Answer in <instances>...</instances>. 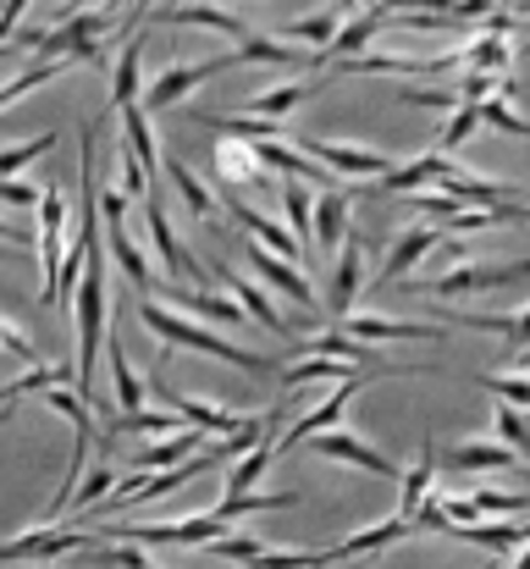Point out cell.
<instances>
[{"mask_svg":"<svg viewBox=\"0 0 530 569\" xmlns=\"http://www.w3.org/2000/svg\"><path fill=\"white\" fill-rule=\"evenodd\" d=\"M481 387L498 398V403H514V409H530V377H509V371H492L481 377Z\"/></svg>","mask_w":530,"mask_h":569,"instance_id":"obj_50","label":"cell"},{"mask_svg":"<svg viewBox=\"0 0 530 569\" xmlns=\"http://www.w3.org/2000/svg\"><path fill=\"white\" fill-rule=\"evenodd\" d=\"M122 6H133V17H139V11H144V6H150V0H122Z\"/></svg>","mask_w":530,"mask_h":569,"instance_id":"obj_58","label":"cell"},{"mask_svg":"<svg viewBox=\"0 0 530 569\" xmlns=\"http://www.w3.org/2000/svg\"><path fill=\"white\" fill-rule=\"evenodd\" d=\"M476 498V509H481V520L487 515H526L530 498H514V492H492V487H481V492H470Z\"/></svg>","mask_w":530,"mask_h":569,"instance_id":"obj_52","label":"cell"},{"mask_svg":"<svg viewBox=\"0 0 530 569\" xmlns=\"http://www.w3.org/2000/svg\"><path fill=\"white\" fill-rule=\"evenodd\" d=\"M117 189H122L128 204H144V199L156 193V178L144 172V161H139L128 144H117Z\"/></svg>","mask_w":530,"mask_h":569,"instance_id":"obj_41","label":"cell"},{"mask_svg":"<svg viewBox=\"0 0 530 569\" xmlns=\"http://www.w3.org/2000/svg\"><path fill=\"white\" fill-rule=\"evenodd\" d=\"M282 210H288V227L299 243H316V204H310V189L304 183H282Z\"/></svg>","mask_w":530,"mask_h":569,"instance_id":"obj_43","label":"cell"},{"mask_svg":"<svg viewBox=\"0 0 530 569\" xmlns=\"http://www.w3.org/2000/svg\"><path fill=\"white\" fill-rule=\"evenodd\" d=\"M204 553H221V559H232V565L249 569L260 553H266V542H260V537H249V531H232V537H216Z\"/></svg>","mask_w":530,"mask_h":569,"instance_id":"obj_47","label":"cell"},{"mask_svg":"<svg viewBox=\"0 0 530 569\" xmlns=\"http://www.w3.org/2000/svg\"><path fill=\"white\" fill-rule=\"evenodd\" d=\"M299 150L310 161H321L327 172H343L353 183H381L392 172V156L376 144H343V139H299Z\"/></svg>","mask_w":530,"mask_h":569,"instance_id":"obj_5","label":"cell"},{"mask_svg":"<svg viewBox=\"0 0 530 569\" xmlns=\"http://www.w3.org/2000/svg\"><path fill=\"white\" fill-rule=\"evenodd\" d=\"M249 266H254V271H260V277H266V282H271L277 293H288L293 305H304L310 316L321 310V299H316V288H310V282L299 277V266H293V260H282V254H271V249H260V243H249Z\"/></svg>","mask_w":530,"mask_h":569,"instance_id":"obj_18","label":"cell"},{"mask_svg":"<svg viewBox=\"0 0 530 569\" xmlns=\"http://www.w3.org/2000/svg\"><path fill=\"white\" fill-rule=\"evenodd\" d=\"M232 299L249 310V321H254V327H266V332H277V338H288V343H293V327H288V321H282V310L266 299V288H254L249 277H232Z\"/></svg>","mask_w":530,"mask_h":569,"instance_id":"obj_35","label":"cell"},{"mask_svg":"<svg viewBox=\"0 0 530 569\" xmlns=\"http://www.w3.org/2000/svg\"><path fill=\"white\" fill-rule=\"evenodd\" d=\"M227 67H243V56H238V50H227V56H210V61H182V67H167V72L144 89V100H139V106H144L150 117H156V111H172L177 100H188L199 83H210V78H216V72H227Z\"/></svg>","mask_w":530,"mask_h":569,"instance_id":"obj_6","label":"cell"},{"mask_svg":"<svg viewBox=\"0 0 530 569\" xmlns=\"http://www.w3.org/2000/svg\"><path fill=\"white\" fill-rule=\"evenodd\" d=\"M72 11H83V0H67V6H61V17H72Z\"/></svg>","mask_w":530,"mask_h":569,"instance_id":"obj_57","label":"cell"},{"mask_svg":"<svg viewBox=\"0 0 530 569\" xmlns=\"http://www.w3.org/2000/svg\"><path fill=\"white\" fill-rule=\"evenodd\" d=\"M514 6H520V0H498V11H514Z\"/></svg>","mask_w":530,"mask_h":569,"instance_id":"obj_59","label":"cell"},{"mask_svg":"<svg viewBox=\"0 0 530 569\" xmlns=\"http://www.w3.org/2000/svg\"><path fill=\"white\" fill-rule=\"evenodd\" d=\"M106 266H100V243H94V254H89V277L78 282V310H72V321H78V392L89 398L94 392V360H100V349H106Z\"/></svg>","mask_w":530,"mask_h":569,"instance_id":"obj_2","label":"cell"},{"mask_svg":"<svg viewBox=\"0 0 530 569\" xmlns=\"http://www.w3.org/2000/svg\"><path fill=\"white\" fill-rule=\"evenodd\" d=\"M167 178H172L177 199H182V210H188L193 221H216V193L193 178V167H188V161H167Z\"/></svg>","mask_w":530,"mask_h":569,"instance_id":"obj_36","label":"cell"},{"mask_svg":"<svg viewBox=\"0 0 530 569\" xmlns=\"http://www.w3.org/2000/svg\"><path fill=\"white\" fill-rule=\"evenodd\" d=\"M0 243H28V232H17L11 221H0Z\"/></svg>","mask_w":530,"mask_h":569,"instance_id":"obj_56","label":"cell"},{"mask_svg":"<svg viewBox=\"0 0 530 569\" xmlns=\"http://www.w3.org/2000/svg\"><path fill=\"white\" fill-rule=\"evenodd\" d=\"M364 232H349L343 238V254H338V271H332V293H327V316L332 321H349L353 316V299L364 288Z\"/></svg>","mask_w":530,"mask_h":569,"instance_id":"obj_14","label":"cell"},{"mask_svg":"<svg viewBox=\"0 0 530 569\" xmlns=\"http://www.w3.org/2000/svg\"><path fill=\"white\" fill-rule=\"evenodd\" d=\"M106 360H111V387H117V409H122V415H144V387H150V381L133 371V360H128L122 338H106Z\"/></svg>","mask_w":530,"mask_h":569,"instance_id":"obj_26","label":"cell"},{"mask_svg":"<svg viewBox=\"0 0 530 569\" xmlns=\"http://www.w3.org/2000/svg\"><path fill=\"white\" fill-rule=\"evenodd\" d=\"M0 355H11V360H22V366H44V360H39V349H33L11 321H0Z\"/></svg>","mask_w":530,"mask_h":569,"instance_id":"obj_54","label":"cell"},{"mask_svg":"<svg viewBox=\"0 0 530 569\" xmlns=\"http://www.w3.org/2000/svg\"><path fill=\"white\" fill-rule=\"evenodd\" d=\"M409 199H414V204H420L426 216H437V221H453V216L464 210V204H459L453 193H409Z\"/></svg>","mask_w":530,"mask_h":569,"instance_id":"obj_55","label":"cell"},{"mask_svg":"<svg viewBox=\"0 0 530 569\" xmlns=\"http://www.w3.org/2000/svg\"><path fill=\"white\" fill-rule=\"evenodd\" d=\"M509 366H530V349H526V355H520V360H509Z\"/></svg>","mask_w":530,"mask_h":569,"instance_id":"obj_60","label":"cell"},{"mask_svg":"<svg viewBox=\"0 0 530 569\" xmlns=\"http://www.w3.org/2000/svg\"><path fill=\"white\" fill-rule=\"evenodd\" d=\"M100 537L139 542V548H210L216 537H227V520L210 509V515H188L172 526H100Z\"/></svg>","mask_w":530,"mask_h":569,"instance_id":"obj_3","label":"cell"},{"mask_svg":"<svg viewBox=\"0 0 530 569\" xmlns=\"http://www.w3.org/2000/svg\"><path fill=\"white\" fill-rule=\"evenodd\" d=\"M122 144L144 161V172H150V178H161V172H167V167H161V144H156V128H150V111H144V106H128V111H122Z\"/></svg>","mask_w":530,"mask_h":569,"instance_id":"obj_31","label":"cell"},{"mask_svg":"<svg viewBox=\"0 0 530 569\" xmlns=\"http://www.w3.org/2000/svg\"><path fill=\"white\" fill-rule=\"evenodd\" d=\"M106 249H111V260L122 266V277L133 282V293H139V299H156V271H150L144 249L133 243L128 221H106Z\"/></svg>","mask_w":530,"mask_h":569,"instance_id":"obj_19","label":"cell"},{"mask_svg":"<svg viewBox=\"0 0 530 569\" xmlns=\"http://www.w3.org/2000/svg\"><path fill=\"white\" fill-rule=\"evenodd\" d=\"M144 232H150V243L161 249V260H167L172 271H182L188 282H204V260H193V254L182 249V238L172 232V216H167V199H161V189L144 199Z\"/></svg>","mask_w":530,"mask_h":569,"instance_id":"obj_13","label":"cell"},{"mask_svg":"<svg viewBox=\"0 0 530 569\" xmlns=\"http://www.w3.org/2000/svg\"><path fill=\"white\" fill-rule=\"evenodd\" d=\"M349 238V199L343 193H321L316 199V249H338Z\"/></svg>","mask_w":530,"mask_h":569,"instance_id":"obj_37","label":"cell"},{"mask_svg":"<svg viewBox=\"0 0 530 569\" xmlns=\"http://www.w3.org/2000/svg\"><path fill=\"white\" fill-rule=\"evenodd\" d=\"M117 481H122V476H117L111 465H94V470H89V481H78V498H72V509H83V515H89L94 503H106V492H117Z\"/></svg>","mask_w":530,"mask_h":569,"instance_id":"obj_45","label":"cell"},{"mask_svg":"<svg viewBox=\"0 0 530 569\" xmlns=\"http://www.w3.org/2000/svg\"><path fill=\"white\" fill-rule=\"evenodd\" d=\"M530 260H498V266H481V260H464L459 271L437 277V282H403V288H420V293H437V299H453V293H487V288H509V282H526Z\"/></svg>","mask_w":530,"mask_h":569,"instance_id":"obj_7","label":"cell"},{"mask_svg":"<svg viewBox=\"0 0 530 569\" xmlns=\"http://www.w3.org/2000/svg\"><path fill=\"white\" fill-rule=\"evenodd\" d=\"M150 22H188V28H216V33H227V39H238V44H249L260 28L249 22V17H238V11H227V6H216V0H182V6H167V11H150Z\"/></svg>","mask_w":530,"mask_h":569,"instance_id":"obj_12","label":"cell"},{"mask_svg":"<svg viewBox=\"0 0 530 569\" xmlns=\"http://www.w3.org/2000/svg\"><path fill=\"white\" fill-rule=\"evenodd\" d=\"M266 509H299V492H243V498H221V520L232 526L238 515H266Z\"/></svg>","mask_w":530,"mask_h":569,"instance_id":"obj_42","label":"cell"},{"mask_svg":"<svg viewBox=\"0 0 530 569\" xmlns=\"http://www.w3.org/2000/svg\"><path fill=\"white\" fill-rule=\"evenodd\" d=\"M492 426H498V442H509L514 453H530V420L514 409V403H498Z\"/></svg>","mask_w":530,"mask_h":569,"instance_id":"obj_48","label":"cell"},{"mask_svg":"<svg viewBox=\"0 0 530 569\" xmlns=\"http://www.w3.org/2000/svg\"><path fill=\"white\" fill-rule=\"evenodd\" d=\"M94 531L78 526V531H56V526H33L11 542H0V565H50V559H67V553H94Z\"/></svg>","mask_w":530,"mask_h":569,"instance_id":"obj_4","label":"cell"},{"mask_svg":"<svg viewBox=\"0 0 530 569\" xmlns=\"http://www.w3.org/2000/svg\"><path fill=\"white\" fill-rule=\"evenodd\" d=\"M139 321L161 338V343H177V349H193V355H210V360H221V366H238V371H249V377L260 381L277 360H260V355H249L243 343H227V338H216V332H204L199 321H182L172 305H161V299H139Z\"/></svg>","mask_w":530,"mask_h":569,"instance_id":"obj_1","label":"cell"},{"mask_svg":"<svg viewBox=\"0 0 530 569\" xmlns=\"http://www.w3.org/2000/svg\"><path fill=\"white\" fill-rule=\"evenodd\" d=\"M370 377H349V381H338V392L321 403V409H310L304 420H293L282 437H277V453H288V448H299V442H310V437H321V431H338V420H343V403H349L353 392L364 387Z\"/></svg>","mask_w":530,"mask_h":569,"instance_id":"obj_16","label":"cell"},{"mask_svg":"<svg viewBox=\"0 0 530 569\" xmlns=\"http://www.w3.org/2000/svg\"><path fill=\"white\" fill-rule=\"evenodd\" d=\"M453 172V156H442V150H431V156H420V161H409V167H392L376 189H392V193H414L426 189V183H442Z\"/></svg>","mask_w":530,"mask_h":569,"instance_id":"obj_29","label":"cell"},{"mask_svg":"<svg viewBox=\"0 0 530 569\" xmlns=\"http://www.w3.org/2000/svg\"><path fill=\"white\" fill-rule=\"evenodd\" d=\"M50 150H56V133H44V139H22V144L0 150V178H17L28 161H39V156H50Z\"/></svg>","mask_w":530,"mask_h":569,"instance_id":"obj_46","label":"cell"},{"mask_svg":"<svg viewBox=\"0 0 530 569\" xmlns=\"http://www.w3.org/2000/svg\"><path fill=\"white\" fill-rule=\"evenodd\" d=\"M216 178H221V189H260L266 183V161H260L254 144L221 139L216 144Z\"/></svg>","mask_w":530,"mask_h":569,"instance_id":"obj_20","label":"cell"},{"mask_svg":"<svg viewBox=\"0 0 530 569\" xmlns=\"http://www.w3.org/2000/svg\"><path fill=\"white\" fill-rule=\"evenodd\" d=\"M310 453H321L332 465H359V470H370L381 481H403V470L387 453H376L364 437H353V431H321V437H310Z\"/></svg>","mask_w":530,"mask_h":569,"instance_id":"obj_11","label":"cell"},{"mask_svg":"<svg viewBox=\"0 0 530 569\" xmlns=\"http://www.w3.org/2000/svg\"><path fill=\"white\" fill-rule=\"evenodd\" d=\"M199 453H204V431L182 426L177 437H161V442H150L144 453H133V470L156 476V470H177V465H188V459H199Z\"/></svg>","mask_w":530,"mask_h":569,"instance_id":"obj_23","label":"cell"},{"mask_svg":"<svg viewBox=\"0 0 530 569\" xmlns=\"http://www.w3.org/2000/svg\"><path fill=\"white\" fill-rule=\"evenodd\" d=\"M481 122L498 128V133H509V139H530V122L509 111V100H487V106H481Z\"/></svg>","mask_w":530,"mask_h":569,"instance_id":"obj_51","label":"cell"},{"mask_svg":"<svg viewBox=\"0 0 530 569\" xmlns=\"http://www.w3.org/2000/svg\"><path fill=\"white\" fill-rule=\"evenodd\" d=\"M117 431H144V437H177V431H182V420H177V415H156V409H144V415H117Z\"/></svg>","mask_w":530,"mask_h":569,"instance_id":"obj_49","label":"cell"},{"mask_svg":"<svg viewBox=\"0 0 530 569\" xmlns=\"http://www.w3.org/2000/svg\"><path fill=\"white\" fill-rule=\"evenodd\" d=\"M343 332L359 338V343H392V338H403V343H442V327H431V321H392V316H349Z\"/></svg>","mask_w":530,"mask_h":569,"instance_id":"obj_17","label":"cell"},{"mask_svg":"<svg viewBox=\"0 0 530 569\" xmlns=\"http://www.w3.org/2000/svg\"><path fill=\"white\" fill-rule=\"evenodd\" d=\"M442 238H448V232H442L437 221H431V227H409V232H398V243L387 249L381 277H387V282H403V277H409V271H414V266H420V260H426V254L442 243Z\"/></svg>","mask_w":530,"mask_h":569,"instance_id":"obj_22","label":"cell"},{"mask_svg":"<svg viewBox=\"0 0 530 569\" xmlns=\"http://www.w3.org/2000/svg\"><path fill=\"white\" fill-rule=\"evenodd\" d=\"M144 67V39H133V44H122V56H117V67H111V111L122 117L128 106H139V72Z\"/></svg>","mask_w":530,"mask_h":569,"instance_id":"obj_30","label":"cell"},{"mask_svg":"<svg viewBox=\"0 0 530 569\" xmlns=\"http://www.w3.org/2000/svg\"><path fill=\"white\" fill-rule=\"evenodd\" d=\"M398 100H409V106H431V111H442V117H453L464 100L459 94H448V89H403L398 83Z\"/></svg>","mask_w":530,"mask_h":569,"instance_id":"obj_53","label":"cell"},{"mask_svg":"<svg viewBox=\"0 0 530 569\" xmlns=\"http://www.w3.org/2000/svg\"><path fill=\"white\" fill-rule=\"evenodd\" d=\"M67 67H78V61H72V56H61V61H33V67H22L17 78H6V83H0V111H6V106H17L28 89H44V83H50V78H61Z\"/></svg>","mask_w":530,"mask_h":569,"instance_id":"obj_38","label":"cell"},{"mask_svg":"<svg viewBox=\"0 0 530 569\" xmlns=\"http://www.w3.org/2000/svg\"><path fill=\"white\" fill-rule=\"evenodd\" d=\"M403 537H420V531H414V520L392 515V520H381V526H370V531H359V537H343L338 548H321V553H316V569L349 565V559H370V553H381L387 542H403Z\"/></svg>","mask_w":530,"mask_h":569,"instance_id":"obj_15","label":"cell"},{"mask_svg":"<svg viewBox=\"0 0 530 569\" xmlns=\"http://www.w3.org/2000/svg\"><path fill=\"white\" fill-rule=\"evenodd\" d=\"M431 476H437V448H431V437H426V442H420V459H414V465L403 470V481H398V487H403V503H398L403 520H414V515L437 498V492H431Z\"/></svg>","mask_w":530,"mask_h":569,"instance_id":"obj_28","label":"cell"},{"mask_svg":"<svg viewBox=\"0 0 530 569\" xmlns=\"http://www.w3.org/2000/svg\"><path fill=\"white\" fill-rule=\"evenodd\" d=\"M67 199L56 183H44V199H39V277H44V288H39V299L50 305V293H56V277H61V266H67Z\"/></svg>","mask_w":530,"mask_h":569,"instance_id":"obj_8","label":"cell"},{"mask_svg":"<svg viewBox=\"0 0 530 569\" xmlns=\"http://www.w3.org/2000/svg\"><path fill=\"white\" fill-rule=\"evenodd\" d=\"M221 199H227V216H232L243 232H254L260 249H271V254H282V260H299V254H304V243L293 238V227H282L277 216H266V210H254V204H243L238 189H221Z\"/></svg>","mask_w":530,"mask_h":569,"instance_id":"obj_10","label":"cell"},{"mask_svg":"<svg viewBox=\"0 0 530 569\" xmlns=\"http://www.w3.org/2000/svg\"><path fill=\"white\" fill-rule=\"evenodd\" d=\"M442 465L448 470H514L520 465V453L509 448V442H487V437H470V442H453L448 453H442Z\"/></svg>","mask_w":530,"mask_h":569,"instance_id":"obj_24","label":"cell"},{"mask_svg":"<svg viewBox=\"0 0 530 569\" xmlns=\"http://www.w3.org/2000/svg\"><path fill=\"white\" fill-rule=\"evenodd\" d=\"M343 11H349V6H327V11H310V17L288 22V44H316V50H332V39L343 33Z\"/></svg>","mask_w":530,"mask_h":569,"instance_id":"obj_33","label":"cell"},{"mask_svg":"<svg viewBox=\"0 0 530 569\" xmlns=\"http://www.w3.org/2000/svg\"><path fill=\"white\" fill-rule=\"evenodd\" d=\"M304 355H321V360H343V366H376V349L359 343L349 332H321L316 343H304Z\"/></svg>","mask_w":530,"mask_h":569,"instance_id":"obj_40","label":"cell"},{"mask_svg":"<svg viewBox=\"0 0 530 569\" xmlns=\"http://www.w3.org/2000/svg\"><path fill=\"white\" fill-rule=\"evenodd\" d=\"M161 387V381H156ZM167 392V403L177 409V420L182 426H193V431H204V437H238V431H260L266 420L260 415H238V409H216V403H204V398H188V392H172V387H161Z\"/></svg>","mask_w":530,"mask_h":569,"instance_id":"obj_9","label":"cell"},{"mask_svg":"<svg viewBox=\"0 0 530 569\" xmlns=\"http://www.w3.org/2000/svg\"><path fill=\"white\" fill-rule=\"evenodd\" d=\"M321 83H310V78H288V83H277V89H260V94H243V117H271V122H282L299 100H310Z\"/></svg>","mask_w":530,"mask_h":569,"instance_id":"obj_25","label":"cell"},{"mask_svg":"<svg viewBox=\"0 0 530 569\" xmlns=\"http://www.w3.org/2000/svg\"><path fill=\"white\" fill-rule=\"evenodd\" d=\"M193 122H204L216 139H238V144H277V139H282V122H271V117H243V111H227V117L193 111Z\"/></svg>","mask_w":530,"mask_h":569,"instance_id":"obj_21","label":"cell"},{"mask_svg":"<svg viewBox=\"0 0 530 569\" xmlns=\"http://www.w3.org/2000/svg\"><path fill=\"white\" fill-rule=\"evenodd\" d=\"M177 310H193V316H204V321H221V327H249V310L238 305V299H221V293H199V288H182L172 293Z\"/></svg>","mask_w":530,"mask_h":569,"instance_id":"obj_32","label":"cell"},{"mask_svg":"<svg viewBox=\"0 0 530 569\" xmlns=\"http://www.w3.org/2000/svg\"><path fill=\"white\" fill-rule=\"evenodd\" d=\"M476 128H481V106H470V100H464V106H459V111L442 122V133H437V150H442V156H453L459 144H470V133H476Z\"/></svg>","mask_w":530,"mask_h":569,"instance_id":"obj_44","label":"cell"},{"mask_svg":"<svg viewBox=\"0 0 530 569\" xmlns=\"http://www.w3.org/2000/svg\"><path fill=\"white\" fill-rule=\"evenodd\" d=\"M453 542H470V548H487L492 559H503V553H526L530 548V526L481 520V526H470V531H453Z\"/></svg>","mask_w":530,"mask_h":569,"instance_id":"obj_27","label":"cell"},{"mask_svg":"<svg viewBox=\"0 0 530 569\" xmlns=\"http://www.w3.org/2000/svg\"><path fill=\"white\" fill-rule=\"evenodd\" d=\"M271 459H277V442L266 437L260 448H249L238 465H232V476H227V498H243V492H254V481L271 470Z\"/></svg>","mask_w":530,"mask_h":569,"instance_id":"obj_39","label":"cell"},{"mask_svg":"<svg viewBox=\"0 0 530 569\" xmlns=\"http://www.w3.org/2000/svg\"><path fill=\"white\" fill-rule=\"evenodd\" d=\"M459 56H464V72H498V78H509V61H514L509 33H476Z\"/></svg>","mask_w":530,"mask_h":569,"instance_id":"obj_34","label":"cell"}]
</instances>
